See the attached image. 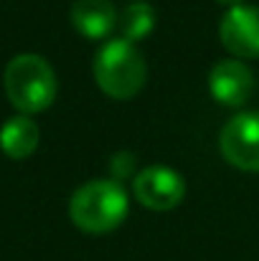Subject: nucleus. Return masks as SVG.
<instances>
[{"mask_svg":"<svg viewBox=\"0 0 259 261\" xmlns=\"http://www.w3.org/2000/svg\"><path fill=\"white\" fill-rule=\"evenodd\" d=\"M120 13L112 0H74L72 5V23L74 28L91 41L107 38L117 28Z\"/></svg>","mask_w":259,"mask_h":261,"instance_id":"6e6552de","label":"nucleus"},{"mask_svg":"<svg viewBox=\"0 0 259 261\" xmlns=\"http://www.w3.org/2000/svg\"><path fill=\"white\" fill-rule=\"evenodd\" d=\"M41 132L28 114H18L0 127V150L10 160H26L36 152Z\"/></svg>","mask_w":259,"mask_h":261,"instance_id":"1a4fd4ad","label":"nucleus"},{"mask_svg":"<svg viewBox=\"0 0 259 261\" xmlns=\"http://www.w3.org/2000/svg\"><path fill=\"white\" fill-rule=\"evenodd\" d=\"M132 193L148 211H173L185 195V182L166 165H148L135 175Z\"/></svg>","mask_w":259,"mask_h":261,"instance_id":"39448f33","label":"nucleus"},{"mask_svg":"<svg viewBox=\"0 0 259 261\" xmlns=\"http://www.w3.org/2000/svg\"><path fill=\"white\" fill-rule=\"evenodd\" d=\"M130 198L120 180H89L74 190L69 216L84 233H109L127 218Z\"/></svg>","mask_w":259,"mask_h":261,"instance_id":"f257e3e1","label":"nucleus"},{"mask_svg":"<svg viewBox=\"0 0 259 261\" xmlns=\"http://www.w3.org/2000/svg\"><path fill=\"white\" fill-rule=\"evenodd\" d=\"M3 87L10 104L20 114L46 112L56 99V74L43 56L20 54L8 61Z\"/></svg>","mask_w":259,"mask_h":261,"instance_id":"f03ea898","label":"nucleus"},{"mask_svg":"<svg viewBox=\"0 0 259 261\" xmlns=\"http://www.w3.org/2000/svg\"><path fill=\"white\" fill-rule=\"evenodd\" d=\"M221 43L239 59H259V8L237 5L229 8L219 25Z\"/></svg>","mask_w":259,"mask_h":261,"instance_id":"423d86ee","label":"nucleus"},{"mask_svg":"<svg viewBox=\"0 0 259 261\" xmlns=\"http://www.w3.org/2000/svg\"><path fill=\"white\" fill-rule=\"evenodd\" d=\"M148 69L140 48L127 38H109L94 56V82L112 99H132L145 87Z\"/></svg>","mask_w":259,"mask_h":261,"instance_id":"7ed1b4c3","label":"nucleus"},{"mask_svg":"<svg viewBox=\"0 0 259 261\" xmlns=\"http://www.w3.org/2000/svg\"><path fill=\"white\" fill-rule=\"evenodd\" d=\"M221 155L237 170L259 173V112L231 117L219 135Z\"/></svg>","mask_w":259,"mask_h":261,"instance_id":"20e7f679","label":"nucleus"},{"mask_svg":"<svg viewBox=\"0 0 259 261\" xmlns=\"http://www.w3.org/2000/svg\"><path fill=\"white\" fill-rule=\"evenodd\" d=\"M117 28L122 33V38L137 43L145 36H150V31L155 28V8L145 0H132L120 10V20Z\"/></svg>","mask_w":259,"mask_h":261,"instance_id":"9d476101","label":"nucleus"},{"mask_svg":"<svg viewBox=\"0 0 259 261\" xmlns=\"http://www.w3.org/2000/svg\"><path fill=\"white\" fill-rule=\"evenodd\" d=\"M211 96L224 107H244L254 94V74L237 59H224L211 69Z\"/></svg>","mask_w":259,"mask_h":261,"instance_id":"0eeeda50","label":"nucleus"},{"mask_svg":"<svg viewBox=\"0 0 259 261\" xmlns=\"http://www.w3.org/2000/svg\"><path fill=\"white\" fill-rule=\"evenodd\" d=\"M219 5H224V8H237V5H244V0H216Z\"/></svg>","mask_w":259,"mask_h":261,"instance_id":"9b49d317","label":"nucleus"}]
</instances>
